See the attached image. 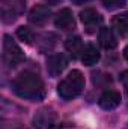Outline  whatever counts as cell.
Here are the masks:
<instances>
[{
    "label": "cell",
    "mask_w": 128,
    "mask_h": 129,
    "mask_svg": "<svg viewBox=\"0 0 128 129\" xmlns=\"http://www.w3.org/2000/svg\"><path fill=\"white\" fill-rule=\"evenodd\" d=\"M17 36H18L20 41H23V42L27 44V45H30L33 42V39H35V35H33L32 29H29V27H26V26H21V27L17 29Z\"/></svg>",
    "instance_id": "9a60e30c"
},
{
    "label": "cell",
    "mask_w": 128,
    "mask_h": 129,
    "mask_svg": "<svg viewBox=\"0 0 128 129\" xmlns=\"http://www.w3.org/2000/svg\"><path fill=\"white\" fill-rule=\"evenodd\" d=\"M98 41H99V45L104 50H113L118 45L116 35L109 27H101L99 29V32H98Z\"/></svg>",
    "instance_id": "30bf717a"
},
{
    "label": "cell",
    "mask_w": 128,
    "mask_h": 129,
    "mask_svg": "<svg viewBox=\"0 0 128 129\" xmlns=\"http://www.w3.org/2000/svg\"><path fill=\"white\" fill-rule=\"evenodd\" d=\"M84 89V77L78 69H72L57 86V93L65 101L77 98Z\"/></svg>",
    "instance_id": "7a4b0ae2"
},
{
    "label": "cell",
    "mask_w": 128,
    "mask_h": 129,
    "mask_svg": "<svg viewBox=\"0 0 128 129\" xmlns=\"http://www.w3.org/2000/svg\"><path fill=\"white\" fill-rule=\"evenodd\" d=\"M99 60V51L95 45L88 44L81 51V62L84 66H94Z\"/></svg>",
    "instance_id": "7c38bea8"
},
{
    "label": "cell",
    "mask_w": 128,
    "mask_h": 129,
    "mask_svg": "<svg viewBox=\"0 0 128 129\" xmlns=\"http://www.w3.org/2000/svg\"><path fill=\"white\" fill-rule=\"evenodd\" d=\"M24 53L23 50L17 45V42L9 36L5 35L3 38V62L8 68H15L20 63L24 62Z\"/></svg>",
    "instance_id": "3957f363"
},
{
    "label": "cell",
    "mask_w": 128,
    "mask_h": 129,
    "mask_svg": "<svg viewBox=\"0 0 128 129\" xmlns=\"http://www.w3.org/2000/svg\"><path fill=\"white\" fill-rule=\"evenodd\" d=\"M54 24H56L57 29H60L63 32L72 30L75 27V21H74V15H72L71 9H68V8L60 9L54 17Z\"/></svg>",
    "instance_id": "8992f818"
},
{
    "label": "cell",
    "mask_w": 128,
    "mask_h": 129,
    "mask_svg": "<svg viewBox=\"0 0 128 129\" xmlns=\"http://www.w3.org/2000/svg\"><path fill=\"white\" fill-rule=\"evenodd\" d=\"M112 26L121 36L127 35L128 33V12H124V14H119V15L113 17Z\"/></svg>",
    "instance_id": "4fadbf2b"
},
{
    "label": "cell",
    "mask_w": 128,
    "mask_h": 129,
    "mask_svg": "<svg viewBox=\"0 0 128 129\" xmlns=\"http://www.w3.org/2000/svg\"><path fill=\"white\" fill-rule=\"evenodd\" d=\"M74 5H86V3H89L91 0H71Z\"/></svg>",
    "instance_id": "d6986e66"
},
{
    "label": "cell",
    "mask_w": 128,
    "mask_h": 129,
    "mask_svg": "<svg viewBox=\"0 0 128 129\" xmlns=\"http://www.w3.org/2000/svg\"><path fill=\"white\" fill-rule=\"evenodd\" d=\"M26 9V0H2V20L6 24L14 23Z\"/></svg>",
    "instance_id": "277c9868"
},
{
    "label": "cell",
    "mask_w": 128,
    "mask_h": 129,
    "mask_svg": "<svg viewBox=\"0 0 128 129\" xmlns=\"http://www.w3.org/2000/svg\"><path fill=\"white\" fill-rule=\"evenodd\" d=\"M48 129H60V128H57V126H51V128H48Z\"/></svg>",
    "instance_id": "44dd1931"
},
{
    "label": "cell",
    "mask_w": 128,
    "mask_h": 129,
    "mask_svg": "<svg viewBox=\"0 0 128 129\" xmlns=\"http://www.w3.org/2000/svg\"><path fill=\"white\" fill-rule=\"evenodd\" d=\"M12 89L17 96L27 101H42L45 98V86L39 75L30 71L21 72L12 81Z\"/></svg>",
    "instance_id": "6da1fadb"
},
{
    "label": "cell",
    "mask_w": 128,
    "mask_h": 129,
    "mask_svg": "<svg viewBox=\"0 0 128 129\" xmlns=\"http://www.w3.org/2000/svg\"><path fill=\"white\" fill-rule=\"evenodd\" d=\"M124 57H125V60L128 62V47H125V48H124Z\"/></svg>",
    "instance_id": "ffe728a7"
},
{
    "label": "cell",
    "mask_w": 128,
    "mask_h": 129,
    "mask_svg": "<svg viewBox=\"0 0 128 129\" xmlns=\"http://www.w3.org/2000/svg\"><path fill=\"white\" fill-rule=\"evenodd\" d=\"M102 5L109 11H116L125 6V0H102Z\"/></svg>",
    "instance_id": "2e32d148"
},
{
    "label": "cell",
    "mask_w": 128,
    "mask_h": 129,
    "mask_svg": "<svg viewBox=\"0 0 128 129\" xmlns=\"http://www.w3.org/2000/svg\"><path fill=\"white\" fill-rule=\"evenodd\" d=\"M68 66V57L63 53H57V54H51L47 59V72L51 78L59 77Z\"/></svg>",
    "instance_id": "5b68a950"
},
{
    "label": "cell",
    "mask_w": 128,
    "mask_h": 129,
    "mask_svg": "<svg viewBox=\"0 0 128 129\" xmlns=\"http://www.w3.org/2000/svg\"><path fill=\"white\" fill-rule=\"evenodd\" d=\"M47 113H48V110H42V111L38 113V116L33 120L35 128H42L44 125H47Z\"/></svg>",
    "instance_id": "e0dca14e"
},
{
    "label": "cell",
    "mask_w": 128,
    "mask_h": 129,
    "mask_svg": "<svg viewBox=\"0 0 128 129\" xmlns=\"http://www.w3.org/2000/svg\"><path fill=\"white\" fill-rule=\"evenodd\" d=\"M57 41H59V38H57V35L56 33H42L41 36H38V42H36V45H38V48H39V51H42V53H48V51H51L56 45H57Z\"/></svg>",
    "instance_id": "8fae6325"
},
{
    "label": "cell",
    "mask_w": 128,
    "mask_h": 129,
    "mask_svg": "<svg viewBox=\"0 0 128 129\" xmlns=\"http://www.w3.org/2000/svg\"><path fill=\"white\" fill-rule=\"evenodd\" d=\"M80 20H81V23L84 24V27L88 29V32H94L96 27L101 24V21H102V18H101V15L96 12L95 9H92V8H86L84 11H81L80 12Z\"/></svg>",
    "instance_id": "ba28073f"
},
{
    "label": "cell",
    "mask_w": 128,
    "mask_h": 129,
    "mask_svg": "<svg viewBox=\"0 0 128 129\" xmlns=\"http://www.w3.org/2000/svg\"><path fill=\"white\" fill-rule=\"evenodd\" d=\"M125 129H128V123H127V125H125Z\"/></svg>",
    "instance_id": "7402d4cb"
},
{
    "label": "cell",
    "mask_w": 128,
    "mask_h": 129,
    "mask_svg": "<svg viewBox=\"0 0 128 129\" xmlns=\"http://www.w3.org/2000/svg\"><path fill=\"white\" fill-rule=\"evenodd\" d=\"M51 17V11L48 6L44 5H36L29 12V21L35 26H44Z\"/></svg>",
    "instance_id": "52a82bcc"
},
{
    "label": "cell",
    "mask_w": 128,
    "mask_h": 129,
    "mask_svg": "<svg viewBox=\"0 0 128 129\" xmlns=\"http://www.w3.org/2000/svg\"><path fill=\"white\" fill-rule=\"evenodd\" d=\"M65 48L66 51H69L72 54V57H77L81 51H83V42L80 36H69L65 42Z\"/></svg>",
    "instance_id": "5bb4252c"
},
{
    "label": "cell",
    "mask_w": 128,
    "mask_h": 129,
    "mask_svg": "<svg viewBox=\"0 0 128 129\" xmlns=\"http://www.w3.org/2000/svg\"><path fill=\"white\" fill-rule=\"evenodd\" d=\"M119 80H121V83H122V86H124L125 93L128 95V71H124V72L119 75Z\"/></svg>",
    "instance_id": "ac0fdd59"
},
{
    "label": "cell",
    "mask_w": 128,
    "mask_h": 129,
    "mask_svg": "<svg viewBox=\"0 0 128 129\" xmlns=\"http://www.w3.org/2000/svg\"><path fill=\"white\" fill-rule=\"evenodd\" d=\"M121 104V93L116 90H105L99 99H98V105L102 110H115L118 105Z\"/></svg>",
    "instance_id": "9c48e42d"
}]
</instances>
